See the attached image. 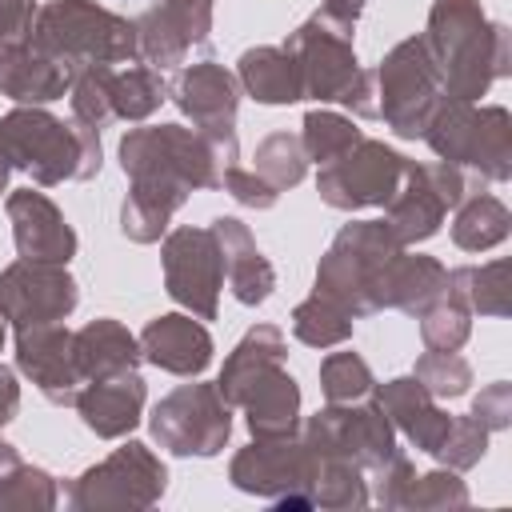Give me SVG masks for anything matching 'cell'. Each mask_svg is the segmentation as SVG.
Returning a JSON list of instances; mask_svg holds the SVG:
<instances>
[{
  "mask_svg": "<svg viewBox=\"0 0 512 512\" xmlns=\"http://www.w3.org/2000/svg\"><path fill=\"white\" fill-rule=\"evenodd\" d=\"M424 48L436 64L444 96L452 100H480L492 80L512 72L508 24H492L480 0H432Z\"/></svg>",
  "mask_w": 512,
  "mask_h": 512,
  "instance_id": "cell-1",
  "label": "cell"
},
{
  "mask_svg": "<svg viewBox=\"0 0 512 512\" xmlns=\"http://www.w3.org/2000/svg\"><path fill=\"white\" fill-rule=\"evenodd\" d=\"M240 160L236 128L200 132L184 124H148L132 128L120 140V168L128 180H164L188 192L220 188L224 172Z\"/></svg>",
  "mask_w": 512,
  "mask_h": 512,
  "instance_id": "cell-2",
  "label": "cell"
},
{
  "mask_svg": "<svg viewBox=\"0 0 512 512\" xmlns=\"http://www.w3.org/2000/svg\"><path fill=\"white\" fill-rule=\"evenodd\" d=\"M0 152L12 168L52 188L64 180H92L104 164L100 128L60 120L44 104H16L0 116Z\"/></svg>",
  "mask_w": 512,
  "mask_h": 512,
  "instance_id": "cell-3",
  "label": "cell"
},
{
  "mask_svg": "<svg viewBox=\"0 0 512 512\" xmlns=\"http://www.w3.org/2000/svg\"><path fill=\"white\" fill-rule=\"evenodd\" d=\"M36 52L60 60L72 76L92 64L136 60V24L100 8L96 0H48L24 36Z\"/></svg>",
  "mask_w": 512,
  "mask_h": 512,
  "instance_id": "cell-4",
  "label": "cell"
},
{
  "mask_svg": "<svg viewBox=\"0 0 512 512\" xmlns=\"http://www.w3.org/2000/svg\"><path fill=\"white\" fill-rule=\"evenodd\" d=\"M436 160L476 172L488 184L512 180V116L500 104L444 96L424 128Z\"/></svg>",
  "mask_w": 512,
  "mask_h": 512,
  "instance_id": "cell-5",
  "label": "cell"
},
{
  "mask_svg": "<svg viewBox=\"0 0 512 512\" xmlns=\"http://www.w3.org/2000/svg\"><path fill=\"white\" fill-rule=\"evenodd\" d=\"M404 244L384 228V220H348L328 252L316 264V296H328L332 304H340L348 316H372V288L376 276L384 272V264L400 252Z\"/></svg>",
  "mask_w": 512,
  "mask_h": 512,
  "instance_id": "cell-6",
  "label": "cell"
},
{
  "mask_svg": "<svg viewBox=\"0 0 512 512\" xmlns=\"http://www.w3.org/2000/svg\"><path fill=\"white\" fill-rule=\"evenodd\" d=\"M372 80H376V120H384L404 140L416 136L424 140V128L444 100L424 36H408L396 48H388L384 60L372 68Z\"/></svg>",
  "mask_w": 512,
  "mask_h": 512,
  "instance_id": "cell-7",
  "label": "cell"
},
{
  "mask_svg": "<svg viewBox=\"0 0 512 512\" xmlns=\"http://www.w3.org/2000/svg\"><path fill=\"white\" fill-rule=\"evenodd\" d=\"M472 192H488V180H480L468 168L444 164V160H432V164L408 160L400 188L384 204V228L404 248L408 244H420V240L436 236L440 224H444V216H448V208H456Z\"/></svg>",
  "mask_w": 512,
  "mask_h": 512,
  "instance_id": "cell-8",
  "label": "cell"
},
{
  "mask_svg": "<svg viewBox=\"0 0 512 512\" xmlns=\"http://www.w3.org/2000/svg\"><path fill=\"white\" fill-rule=\"evenodd\" d=\"M164 488V460L148 444L128 440L68 484V504L76 512H144L164 496Z\"/></svg>",
  "mask_w": 512,
  "mask_h": 512,
  "instance_id": "cell-9",
  "label": "cell"
},
{
  "mask_svg": "<svg viewBox=\"0 0 512 512\" xmlns=\"http://www.w3.org/2000/svg\"><path fill=\"white\" fill-rule=\"evenodd\" d=\"M356 24L316 8L288 40L284 48L292 52L296 68H300V84L304 96L320 100V104H344V96L352 92V84L360 80V64H356Z\"/></svg>",
  "mask_w": 512,
  "mask_h": 512,
  "instance_id": "cell-10",
  "label": "cell"
},
{
  "mask_svg": "<svg viewBox=\"0 0 512 512\" xmlns=\"http://www.w3.org/2000/svg\"><path fill=\"white\" fill-rule=\"evenodd\" d=\"M148 432L172 456H216L232 436V404L216 384H180L148 416Z\"/></svg>",
  "mask_w": 512,
  "mask_h": 512,
  "instance_id": "cell-11",
  "label": "cell"
},
{
  "mask_svg": "<svg viewBox=\"0 0 512 512\" xmlns=\"http://www.w3.org/2000/svg\"><path fill=\"white\" fill-rule=\"evenodd\" d=\"M408 168V156L388 148L384 140L360 136L352 148H344L336 160L320 164L316 172V192L328 208L356 212V208H384L392 192L400 188Z\"/></svg>",
  "mask_w": 512,
  "mask_h": 512,
  "instance_id": "cell-12",
  "label": "cell"
},
{
  "mask_svg": "<svg viewBox=\"0 0 512 512\" xmlns=\"http://www.w3.org/2000/svg\"><path fill=\"white\" fill-rule=\"evenodd\" d=\"M300 440L316 452V460L324 456H340L364 468V476L384 464L396 448V428L388 424V416L380 412V404L356 400V404H324L316 416H308L300 424Z\"/></svg>",
  "mask_w": 512,
  "mask_h": 512,
  "instance_id": "cell-13",
  "label": "cell"
},
{
  "mask_svg": "<svg viewBox=\"0 0 512 512\" xmlns=\"http://www.w3.org/2000/svg\"><path fill=\"white\" fill-rule=\"evenodd\" d=\"M160 264H164V292L196 320H216L220 288H224V256L212 228L184 224L164 232Z\"/></svg>",
  "mask_w": 512,
  "mask_h": 512,
  "instance_id": "cell-14",
  "label": "cell"
},
{
  "mask_svg": "<svg viewBox=\"0 0 512 512\" xmlns=\"http://www.w3.org/2000/svg\"><path fill=\"white\" fill-rule=\"evenodd\" d=\"M316 472H320V460L300 440V432L296 436H280V440H252L228 464L232 488H240L248 496H264V500L312 496Z\"/></svg>",
  "mask_w": 512,
  "mask_h": 512,
  "instance_id": "cell-15",
  "label": "cell"
},
{
  "mask_svg": "<svg viewBox=\"0 0 512 512\" xmlns=\"http://www.w3.org/2000/svg\"><path fill=\"white\" fill-rule=\"evenodd\" d=\"M76 304H80V284L72 280L68 264L12 260L0 272V312L12 328L68 320Z\"/></svg>",
  "mask_w": 512,
  "mask_h": 512,
  "instance_id": "cell-16",
  "label": "cell"
},
{
  "mask_svg": "<svg viewBox=\"0 0 512 512\" xmlns=\"http://www.w3.org/2000/svg\"><path fill=\"white\" fill-rule=\"evenodd\" d=\"M16 368L40 388L48 404H60V408H72L76 392L84 388V376L76 368L72 332L64 320L16 328Z\"/></svg>",
  "mask_w": 512,
  "mask_h": 512,
  "instance_id": "cell-17",
  "label": "cell"
},
{
  "mask_svg": "<svg viewBox=\"0 0 512 512\" xmlns=\"http://www.w3.org/2000/svg\"><path fill=\"white\" fill-rule=\"evenodd\" d=\"M8 224H12V240L20 260H40V264H68L80 248L72 224L64 220V212L32 188H16L4 200Z\"/></svg>",
  "mask_w": 512,
  "mask_h": 512,
  "instance_id": "cell-18",
  "label": "cell"
},
{
  "mask_svg": "<svg viewBox=\"0 0 512 512\" xmlns=\"http://www.w3.org/2000/svg\"><path fill=\"white\" fill-rule=\"evenodd\" d=\"M168 96L176 100V108L200 132H228V128H236L240 84H236V72H228L216 60H200V64L180 68V76L172 80Z\"/></svg>",
  "mask_w": 512,
  "mask_h": 512,
  "instance_id": "cell-19",
  "label": "cell"
},
{
  "mask_svg": "<svg viewBox=\"0 0 512 512\" xmlns=\"http://www.w3.org/2000/svg\"><path fill=\"white\" fill-rule=\"evenodd\" d=\"M136 340H140V356L172 376H200L216 352L208 328L192 312H160L144 324Z\"/></svg>",
  "mask_w": 512,
  "mask_h": 512,
  "instance_id": "cell-20",
  "label": "cell"
},
{
  "mask_svg": "<svg viewBox=\"0 0 512 512\" xmlns=\"http://www.w3.org/2000/svg\"><path fill=\"white\" fill-rule=\"evenodd\" d=\"M372 400L380 404V412L388 416V424L420 452H436L452 416L440 408V400L416 380V376H392L384 384H372Z\"/></svg>",
  "mask_w": 512,
  "mask_h": 512,
  "instance_id": "cell-21",
  "label": "cell"
},
{
  "mask_svg": "<svg viewBox=\"0 0 512 512\" xmlns=\"http://www.w3.org/2000/svg\"><path fill=\"white\" fill-rule=\"evenodd\" d=\"M144 400H148L144 376L140 372H116V376L88 380L76 392L72 408L80 412L88 432H96L100 440H120V436H128L140 424Z\"/></svg>",
  "mask_w": 512,
  "mask_h": 512,
  "instance_id": "cell-22",
  "label": "cell"
},
{
  "mask_svg": "<svg viewBox=\"0 0 512 512\" xmlns=\"http://www.w3.org/2000/svg\"><path fill=\"white\" fill-rule=\"evenodd\" d=\"M208 228H212V236H216V244H220L224 276H228L232 296H236L240 304H248V308L264 304V300L272 296V288H276V268H272L268 256L256 248L248 224L236 220V216H216Z\"/></svg>",
  "mask_w": 512,
  "mask_h": 512,
  "instance_id": "cell-23",
  "label": "cell"
},
{
  "mask_svg": "<svg viewBox=\"0 0 512 512\" xmlns=\"http://www.w3.org/2000/svg\"><path fill=\"white\" fill-rule=\"evenodd\" d=\"M448 288V268L436 260V256H424V252H396L384 272L376 276V288H372V308H400L408 316L424 312L440 292Z\"/></svg>",
  "mask_w": 512,
  "mask_h": 512,
  "instance_id": "cell-24",
  "label": "cell"
},
{
  "mask_svg": "<svg viewBox=\"0 0 512 512\" xmlns=\"http://www.w3.org/2000/svg\"><path fill=\"white\" fill-rule=\"evenodd\" d=\"M68 88H72V72L60 60L36 52L28 40L0 44V96L16 104H52L68 96Z\"/></svg>",
  "mask_w": 512,
  "mask_h": 512,
  "instance_id": "cell-25",
  "label": "cell"
},
{
  "mask_svg": "<svg viewBox=\"0 0 512 512\" xmlns=\"http://www.w3.org/2000/svg\"><path fill=\"white\" fill-rule=\"evenodd\" d=\"M240 408H244L252 440H280V436L300 432V384L284 364L268 368L252 384V392L244 396Z\"/></svg>",
  "mask_w": 512,
  "mask_h": 512,
  "instance_id": "cell-26",
  "label": "cell"
},
{
  "mask_svg": "<svg viewBox=\"0 0 512 512\" xmlns=\"http://www.w3.org/2000/svg\"><path fill=\"white\" fill-rule=\"evenodd\" d=\"M284 356H288L284 332H280L276 324H252V328L236 340V348L224 356V368H220V376H216L220 396H224L232 408H240L244 396L252 392V384H256L268 368L284 364Z\"/></svg>",
  "mask_w": 512,
  "mask_h": 512,
  "instance_id": "cell-27",
  "label": "cell"
},
{
  "mask_svg": "<svg viewBox=\"0 0 512 512\" xmlns=\"http://www.w3.org/2000/svg\"><path fill=\"white\" fill-rule=\"evenodd\" d=\"M72 348H76V368L84 384L100 376H116V372H136L144 360L140 340L112 316H96L80 332H72Z\"/></svg>",
  "mask_w": 512,
  "mask_h": 512,
  "instance_id": "cell-28",
  "label": "cell"
},
{
  "mask_svg": "<svg viewBox=\"0 0 512 512\" xmlns=\"http://www.w3.org/2000/svg\"><path fill=\"white\" fill-rule=\"evenodd\" d=\"M236 84L256 104H296L304 100L300 68L284 44H256L244 48L236 60Z\"/></svg>",
  "mask_w": 512,
  "mask_h": 512,
  "instance_id": "cell-29",
  "label": "cell"
},
{
  "mask_svg": "<svg viewBox=\"0 0 512 512\" xmlns=\"http://www.w3.org/2000/svg\"><path fill=\"white\" fill-rule=\"evenodd\" d=\"M192 192L180 188V184H164V180H132L128 184V196L120 204V232L132 240V244H156L176 208H184Z\"/></svg>",
  "mask_w": 512,
  "mask_h": 512,
  "instance_id": "cell-30",
  "label": "cell"
},
{
  "mask_svg": "<svg viewBox=\"0 0 512 512\" xmlns=\"http://www.w3.org/2000/svg\"><path fill=\"white\" fill-rule=\"evenodd\" d=\"M512 232V212L500 196L492 192H472L456 204V220H452V244L460 252H488L500 240H508Z\"/></svg>",
  "mask_w": 512,
  "mask_h": 512,
  "instance_id": "cell-31",
  "label": "cell"
},
{
  "mask_svg": "<svg viewBox=\"0 0 512 512\" xmlns=\"http://www.w3.org/2000/svg\"><path fill=\"white\" fill-rule=\"evenodd\" d=\"M416 320H420V340L432 352H460L472 332V308L452 280L424 312H416Z\"/></svg>",
  "mask_w": 512,
  "mask_h": 512,
  "instance_id": "cell-32",
  "label": "cell"
},
{
  "mask_svg": "<svg viewBox=\"0 0 512 512\" xmlns=\"http://www.w3.org/2000/svg\"><path fill=\"white\" fill-rule=\"evenodd\" d=\"M448 280L460 288L472 312L480 316H508L512 308V284H508V260H488V264H464L452 268Z\"/></svg>",
  "mask_w": 512,
  "mask_h": 512,
  "instance_id": "cell-33",
  "label": "cell"
},
{
  "mask_svg": "<svg viewBox=\"0 0 512 512\" xmlns=\"http://www.w3.org/2000/svg\"><path fill=\"white\" fill-rule=\"evenodd\" d=\"M112 116L116 120H148L164 100H168V84L156 68L148 64H136V68H124L116 72L112 68Z\"/></svg>",
  "mask_w": 512,
  "mask_h": 512,
  "instance_id": "cell-34",
  "label": "cell"
},
{
  "mask_svg": "<svg viewBox=\"0 0 512 512\" xmlns=\"http://www.w3.org/2000/svg\"><path fill=\"white\" fill-rule=\"evenodd\" d=\"M352 320L356 316H348L340 304H332L328 296H316V292L292 308V332L308 348H336V344L352 340Z\"/></svg>",
  "mask_w": 512,
  "mask_h": 512,
  "instance_id": "cell-35",
  "label": "cell"
},
{
  "mask_svg": "<svg viewBox=\"0 0 512 512\" xmlns=\"http://www.w3.org/2000/svg\"><path fill=\"white\" fill-rule=\"evenodd\" d=\"M368 496V476L360 464L340 460V456H324L316 484H312V504L328 508V512H348V508H364Z\"/></svg>",
  "mask_w": 512,
  "mask_h": 512,
  "instance_id": "cell-36",
  "label": "cell"
},
{
  "mask_svg": "<svg viewBox=\"0 0 512 512\" xmlns=\"http://www.w3.org/2000/svg\"><path fill=\"white\" fill-rule=\"evenodd\" d=\"M252 172L264 176L276 192H288L296 188L304 176H308V156H304V144L296 132H272L256 144V156H252Z\"/></svg>",
  "mask_w": 512,
  "mask_h": 512,
  "instance_id": "cell-37",
  "label": "cell"
},
{
  "mask_svg": "<svg viewBox=\"0 0 512 512\" xmlns=\"http://www.w3.org/2000/svg\"><path fill=\"white\" fill-rule=\"evenodd\" d=\"M364 132L352 124V116H340V112H328V108H312L300 124V144H304V156L308 164H328L336 160L344 148H352Z\"/></svg>",
  "mask_w": 512,
  "mask_h": 512,
  "instance_id": "cell-38",
  "label": "cell"
},
{
  "mask_svg": "<svg viewBox=\"0 0 512 512\" xmlns=\"http://www.w3.org/2000/svg\"><path fill=\"white\" fill-rule=\"evenodd\" d=\"M372 368L360 352H328L320 360V392L328 404H356L372 396Z\"/></svg>",
  "mask_w": 512,
  "mask_h": 512,
  "instance_id": "cell-39",
  "label": "cell"
},
{
  "mask_svg": "<svg viewBox=\"0 0 512 512\" xmlns=\"http://www.w3.org/2000/svg\"><path fill=\"white\" fill-rule=\"evenodd\" d=\"M56 500V476L36 464H20L12 476L0 480V512H52Z\"/></svg>",
  "mask_w": 512,
  "mask_h": 512,
  "instance_id": "cell-40",
  "label": "cell"
},
{
  "mask_svg": "<svg viewBox=\"0 0 512 512\" xmlns=\"http://www.w3.org/2000/svg\"><path fill=\"white\" fill-rule=\"evenodd\" d=\"M112 68L108 64H92V68H80L72 76V88H68V100H72V120L88 124V128H104L112 116Z\"/></svg>",
  "mask_w": 512,
  "mask_h": 512,
  "instance_id": "cell-41",
  "label": "cell"
},
{
  "mask_svg": "<svg viewBox=\"0 0 512 512\" xmlns=\"http://www.w3.org/2000/svg\"><path fill=\"white\" fill-rule=\"evenodd\" d=\"M468 504V484L460 480L456 468H432L412 476L404 492V508L412 512H444V508H464Z\"/></svg>",
  "mask_w": 512,
  "mask_h": 512,
  "instance_id": "cell-42",
  "label": "cell"
},
{
  "mask_svg": "<svg viewBox=\"0 0 512 512\" xmlns=\"http://www.w3.org/2000/svg\"><path fill=\"white\" fill-rule=\"evenodd\" d=\"M412 376H416L436 400H456V396H464L468 384H472V368H468V360H464L460 352H432V348L416 360Z\"/></svg>",
  "mask_w": 512,
  "mask_h": 512,
  "instance_id": "cell-43",
  "label": "cell"
},
{
  "mask_svg": "<svg viewBox=\"0 0 512 512\" xmlns=\"http://www.w3.org/2000/svg\"><path fill=\"white\" fill-rule=\"evenodd\" d=\"M488 428L468 412V416H452V424H448V432H444V440H440V448L432 452L444 468H456V472H468L472 464H480L484 460V452H488Z\"/></svg>",
  "mask_w": 512,
  "mask_h": 512,
  "instance_id": "cell-44",
  "label": "cell"
},
{
  "mask_svg": "<svg viewBox=\"0 0 512 512\" xmlns=\"http://www.w3.org/2000/svg\"><path fill=\"white\" fill-rule=\"evenodd\" d=\"M412 476H416L412 460H408L404 452H392L384 464H376V468L368 472V480H372L368 496H372L380 508H404V492H408Z\"/></svg>",
  "mask_w": 512,
  "mask_h": 512,
  "instance_id": "cell-45",
  "label": "cell"
},
{
  "mask_svg": "<svg viewBox=\"0 0 512 512\" xmlns=\"http://www.w3.org/2000/svg\"><path fill=\"white\" fill-rule=\"evenodd\" d=\"M160 12L188 44H204L212 32V0H160Z\"/></svg>",
  "mask_w": 512,
  "mask_h": 512,
  "instance_id": "cell-46",
  "label": "cell"
},
{
  "mask_svg": "<svg viewBox=\"0 0 512 512\" xmlns=\"http://www.w3.org/2000/svg\"><path fill=\"white\" fill-rule=\"evenodd\" d=\"M220 188L232 196V200H240L244 208H256V212H264V208H272L276 204V188L264 180V176H256L252 168H240V164H232L228 172H224V180H220Z\"/></svg>",
  "mask_w": 512,
  "mask_h": 512,
  "instance_id": "cell-47",
  "label": "cell"
},
{
  "mask_svg": "<svg viewBox=\"0 0 512 512\" xmlns=\"http://www.w3.org/2000/svg\"><path fill=\"white\" fill-rule=\"evenodd\" d=\"M472 416L488 428V432H504L512 420V384L496 380L488 388H480V396L472 400Z\"/></svg>",
  "mask_w": 512,
  "mask_h": 512,
  "instance_id": "cell-48",
  "label": "cell"
},
{
  "mask_svg": "<svg viewBox=\"0 0 512 512\" xmlns=\"http://www.w3.org/2000/svg\"><path fill=\"white\" fill-rule=\"evenodd\" d=\"M36 20V0H0V44L24 40Z\"/></svg>",
  "mask_w": 512,
  "mask_h": 512,
  "instance_id": "cell-49",
  "label": "cell"
},
{
  "mask_svg": "<svg viewBox=\"0 0 512 512\" xmlns=\"http://www.w3.org/2000/svg\"><path fill=\"white\" fill-rule=\"evenodd\" d=\"M20 412V384L8 364H0V428H8Z\"/></svg>",
  "mask_w": 512,
  "mask_h": 512,
  "instance_id": "cell-50",
  "label": "cell"
},
{
  "mask_svg": "<svg viewBox=\"0 0 512 512\" xmlns=\"http://www.w3.org/2000/svg\"><path fill=\"white\" fill-rule=\"evenodd\" d=\"M364 4H368V0H324L320 8H328V12H336V16H344V20H352V24H356V20H360V12H364Z\"/></svg>",
  "mask_w": 512,
  "mask_h": 512,
  "instance_id": "cell-51",
  "label": "cell"
},
{
  "mask_svg": "<svg viewBox=\"0 0 512 512\" xmlns=\"http://www.w3.org/2000/svg\"><path fill=\"white\" fill-rule=\"evenodd\" d=\"M24 460H20V452H16V444H8V440H0V480L4 476H12L16 468H20Z\"/></svg>",
  "mask_w": 512,
  "mask_h": 512,
  "instance_id": "cell-52",
  "label": "cell"
},
{
  "mask_svg": "<svg viewBox=\"0 0 512 512\" xmlns=\"http://www.w3.org/2000/svg\"><path fill=\"white\" fill-rule=\"evenodd\" d=\"M8 176H12V164H8V156L0 152V196L8 192Z\"/></svg>",
  "mask_w": 512,
  "mask_h": 512,
  "instance_id": "cell-53",
  "label": "cell"
},
{
  "mask_svg": "<svg viewBox=\"0 0 512 512\" xmlns=\"http://www.w3.org/2000/svg\"><path fill=\"white\" fill-rule=\"evenodd\" d=\"M4 336H8V320H4V312H0V348H4Z\"/></svg>",
  "mask_w": 512,
  "mask_h": 512,
  "instance_id": "cell-54",
  "label": "cell"
}]
</instances>
